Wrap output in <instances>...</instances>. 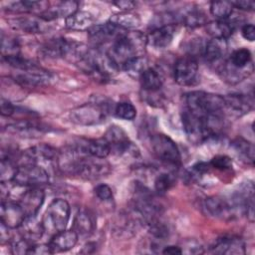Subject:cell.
Listing matches in <instances>:
<instances>
[{"label":"cell","instance_id":"60d3db41","mask_svg":"<svg viewBox=\"0 0 255 255\" xmlns=\"http://www.w3.org/2000/svg\"><path fill=\"white\" fill-rule=\"evenodd\" d=\"M95 194L102 201H112L114 198L112 188L105 183L99 184L95 187Z\"/></svg>","mask_w":255,"mask_h":255},{"label":"cell","instance_id":"d590c367","mask_svg":"<svg viewBox=\"0 0 255 255\" xmlns=\"http://www.w3.org/2000/svg\"><path fill=\"white\" fill-rule=\"evenodd\" d=\"M114 113L116 117L126 121H132L136 117V109L128 102H121L117 104Z\"/></svg>","mask_w":255,"mask_h":255},{"label":"cell","instance_id":"1f68e13d","mask_svg":"<svg viewBox=\"0 0 255 255\" xmlns=\"http://www.w3.org/2000/svg\"><path fill=\"white\" fill-rule=\"evenodd\" d=\"M181 21L189 28H197L207 24V17L201 10L193 8L181 16Z\"/></svg>","mask_w":255,"mask_h":255},{"label":"cell","instance_id":"f546056e","mask_svg":"<svg viewBox=\"0 0 255 255\" xmlns=\"http://www.w3.org/2000/svg\"><path fill=\"white\" fill-rule=\"evenodd\" d=\"M18 165L12 158V156L7 152L2 151L1 153V163H0V180L1 183L13 182L16 175Z\"/></svg>","mask_w":255,"mask_h":255},{"label":"cell","instance_id":"4316f807","mask_svg":"<svg viewBox=\"0 0 255 255\" xmlns=\"http://www.w3.org/2000/svg\"><path fill=\"white\" fill-rule=\"evenodd\" d=\"M230 146L235 151V153L245 162L253 164L255 148L254 144L243 137H236L232 140Z\"/></svg>","mask_w":255,"mask_h":255},{"label":"cell","instance_id":"6da1fadb","mask_svg":"<svg viewBox=\"0 0 255 255\" xmlns=\"http://www.w3.org/2000/svg\"><path fill=\"white\" fill-rule=\"evenodd\" d=\"M146 43V36L137 31L121 32L112 42L108 55L120 70L128 60L142 56Z\"/></svg>","mask_w":255,"mask_h":255},{"label":"cell","instance_id":"7402d4cb","mask_svg":"<svg viewBox=\"0 0 255 255\" xmlns=\"http://www.w3.org/2000/svg\"><path fill=\"white\" fill-rule=\"evenodd\" d=\"M227 53V42L223 39L212 38L205 43L203 57L209 63H217L221 61Z\"/></svg>","mask_w":255,"mask_h":255},{"label":"cell","instance_id":"f1b7e54d","mask_svg":"<svg viewBox=\"0 0 255 255\" xmlns=\"http://www.w3.org/2000/svg\"><path fill=\"white\" fill-rule=\"evenodd\" d=\"M110 22L119 29H135L140 25V18L137 14L127 11L113 15Z\"/></svg>","mask_w":255,"mask_h":255},{"label":"cell","instance_id":"7c38bea8","mask_svg":"<svg viewBox=\"0 0 255 255\" xmlns=\"http://www.w3.org/2000/svg\"><path fill=\"white\" fill-rule=\"evenodd\" d=\"M14 79L23 87L36 88L49 84L52 76L48 71L38 67L37 65H33L29 69L20 71V73H18Z\"/></svg>","mask_w":255,"mask_h":255},{"label":"cell","instance_id":"7bdbcfd3","mask_svg":"<svg viewBox=\"0 0 255 255\" xmlns=\"http://www.w3.org/2000/svg\"><path fill=\"white\" fill-rule=\"evenodd\" d=\"M53 250L50 244H34L30 251V254H37V255H45V254H53Z\"/></svg>","mask_w":255,"mask_h":255},{"label":"cell","instance_id":"4fadbf2b","mask_svg":"<svg viewBox=\"0 0 255 255\" xmlns=\"http://www.w3.org/2000/svg\"><path fill=\"white\" fill-rule=\"evenodd\" d=\"M1 222L10 229H18L26 218V214L18 202L2 200L0 207Z\"/></svg>","mask_w":255,"mask_h":255},{"label":"cell","instance_id":"ffe728a7","mask_svg":"<svg viewBox=\"0 0 255 255\" xmlns=\"http://www.w3.org/2000/svg\"><path fill=\"white\" fill-rule=\"evenodd\" d=\"M21 234V237L35 243L38 239H40L45 232L43 222L37 220L35 216H27L23 223L18 228Z\"/></svg>","mask_w":255,"mask_h":255},{"label":"cell","instance_id":"b9f144b4","mask_svg":"<svg viewBox=\"0 0 255 255\" xmlns=\"http://www.w3.org/2000/svg\"><path fill=\"white\" fill-rule=\"evenodd\" d=\"M16 112V107L8 100L1 99V115L3 117H12Z\"/></svg>","mask_w":255,"mask_h":255},{"label":"cell","instance_id":"5bb4252c","mask_svg":"<svg viewBox=\"0 0 255 255\" xmlns=\"http://www.w3.org/2000/svg\"><path fill=\"white\" fill-rule=\"evenodd\" d=\"M45 199L44 190L41 187H29L20 197L18 203L27 216H35L40 210Z\"/></svg>","mask_w":255,"mask_h":255},{"label":"cell","instance_id":"9c48e42d","mask_svg":"<svg viewBox=\"0 0 255 255\" xmlns=\"http://www.w3.org/2000/svg\"><path fill=\"white\" fill-rule=\"evenodd\" d=\"M202 208L208 216L218 219H230L238 213L231 200L221 196L207 197L203 201Z\"/></svg>","mask_w":255,"mask_h":255},{"label":"cell","instance_id":"7a4b0ae2","mask_svg":"<svg viewBox=\"0 0 255 255\" xmlns=\"http://www.w3.org/2000/svg\"><path fill=\"white\" fill-rule=\"evenodd\" d=\"M112 109L113 106L107 99H97L71 111L70 119L76 125H98L106 121Z\"/></svg>","mask_w":255,"mask_h":255},{"label":"cell","instance_id":"bcb514c9","mask_svg":"<svg viewBox=\"0 0 255 255\" xmlns=\"http://www.w3.org/2000/svg\"><path fill=\"white\" fill-rule=\"evenodd\" d=\"M116 6H118L119 8H121L123 10V12H127V11H130L133 7H134V2L132 1H118L114 3Z\"/></svg>","mask_w":255,"mask_h":255},{"label":"cell","instance_id":"8992f818","mask_svg":"<svg viewBox=\"0 0 255 255\" xmlns=\"http://www.w3.org/2000/svg\"><path fill=\"white\" fill-rule=\"evenodd\" d=\"M70 205L65 199H54L50 203L44 216V228H51L54 231V234L65 230L70 219Z\"/></svg>","mask_w":255,"mask_h":255},{"label":"cell","instance_id":"ee69618b","mask_svg":"<svg viewBox=\"0 0 255 255\" xmlns=\"http://www.w3.org/2000/svg\"><path fill=\"white\" fill-rule=\"evenodd\" d=\"M233 7L245 10V11H253L255 8V3L251 0H238V1H231Z\"/></svg>","mask_w":255,"mask_h":255},{"label":"cell","instance_id":"3957f363","mask_svg":"<svg viewBox=\"0 0 255 255\" xmlns=\"http://www.w3.org/2000/svg\"><path fill=\"white\" fill-rule=\"evenodd\" d=\"M186 110L199 115H223L224 100L223 97L202 91L189 92L184 97Z\"/></svg>","mask_w":255,"mask_h":255},{"label":"cell","instance_id":"ab89813d","mask_svg":"<svg viewBox=\"0 0 255 255\" xmlns=\"http://www.w3.org/2000/svg\"><path fill=\"white\" fill-rule=\"evenodd\" d=\"M34 244L35 243H32L31 241L21 237L20 239L13 242L11 247L12 253L13 254H30V251Z\"/></svg>","mask_w":255,"mask_h":255},{"label":"cell","instance_id":"9a60e30c","mask_svg":"<svg viewBox=\"0 0 255 255\" xmlns=\"http://www.w3.org/2000/svg\"><path fill=\"white\" fill-rule=\"evenodd\" d=\"M211 252L224 255H244L246 247L244 241L237 236H224L215 241Z\"/></svg>","mask_w":255,"mask_h":255},{"label":"cell","instance_id":"4dcf8cb0","mask_svg":"<svg viewBox=\"0 0 255 255\" xmlns=\"http://www.w3.org/2000/svg\"><path fill=\"white\" fill-rule=\"evenodd\" d=\"M227 63L233 68L243 70L252 67V55L251 52L246 48L237 49L232 52Z\"/></svg>","mask_w":255,"mask_h":255},{"label":"cell","instance_id":"74e56055","mask_svg":"<svg viewBox=\"0 0 255 255\" xmlns=\"http://www.w3.org/2000/svg\"><path fill=\"white\" fill-rule=\"evenodd\" d=\"M16 26L28 33H42L43 24L35 18H21L16 20Z\"/></svg>","mask_w":255,"mask_h":255},{"label":"cell","instance_id":"5b68a950","mask_svg":"<svg viewBox=\"0 0 255 255\" xmlns=\"http://www.w3.org/2000/svg\"><path fill=\"white\" fill-rule=\"evenodd\" d=\"M49 182V173L45 167L33 163L18 166L13 183L21 187H41Z\"/></svg>","mask_w":255,"mask_h":255},{"label":"cell","instance_id":"f35d334b","mask_svg":"<svg viewBox=\"0 0 255 255\" xmlns=\"http://www.w3.org/2000/svg\"><path fill=\"white\" fill-rule=\"evenodd\" d=\"M209 163L211 167L219 170H227L232 167V159L229 156L223 154L215 155L214 157H212Z\"/></svg>","mask_w":255,"mask_h":255},{"label":"cell","instance_id":"30bf717a","mask_svg":"<svg viewBox=\"0 0 255 255\" xmlns=\"http://www.w3.org/2000/svg\"><path fill=\"white\" fill-rule=\"evenodd\" d=\"M59 151L49 144H39L26 149L22 154L23 163H33L43 166L56 162Z\"/></svg>","mask_w":255,"mask_h":255},{"label":"cell","instance_id":"83f0119b","mask_svg":"<svg viewBox=\"0 0 255 255\" xmlns=\"http://www.w3.org/2000/svg\"><path fill=\"white\" fill-rule=\"evenodd\" d=\"M7 131H11L13 133L20 134L22 136H33L38 133H41L43 128L36 124L35 122H31L29 120H21L12 125L7 126Z\"/></svg>","mask_w":255,"mask_h":255},{"label":"cell","instance_id":"2e32d148","mask_svg":"<svg viewBox=\"0 0 255 255\" xmlns=\"http://www.w3.org/2000/svg\"><path fill=\"white\" fill-rule=\"evenodd\" d=\"M176 32L174 24H166L154 27L146 36V42L154 48H165L173 40Z\"/></svg>","mask_w":255,"mask_h":255},{"label":"cell","instance_id":"836d02e7","mask_svg":"<svg viewBox=\"0 0 255 255\" xmlns=\"http://www.w3.org/2000/svg\"><path fill=\"white\" fill-rule=\"evenodd\" d=\"M233 6L229 1H216L210 3V13L217 20H226L232 14Z\"/></svg>","mask_w":255,"mask_h":255},{"label":"cell","instance_id":"e0dca14e","mask_svg":"<svg viewBox=\"0 0 255 255\" xmlns=\"http://www.w3.org/2000/svg\"><path fill=\"white\" fill-rule=\"evenodd\" d=\"M118 29L119 28L110 21L105 24L94 25L88 30L89 39L95 46H102L107 42L115 40V38L121 33L117 32Z\"/></svg>","mask_w":255,"mask_h":255},{"label":"cell","instance_id":"d6a6232c","mask_svg":"<svg viewBox=\"0 0 255 255\" xmlns=\"http://www.w3.org/2000/svg\"><path fill=\"white\" fill-rule=\"evenodd\" d=\"M146 60L143 56L134 57L128 62H126L122 69L125 70L128 74H129L131 77H137L141 75V73L146 69Z\"/></svg>","mask_w":255,"mask_h":255},{"label":"cell","instance_id":"7dc6e473","mask_svg":"<svg viewBox=\"0 0 255 255\" xmlns=\"http://www.w3.org/2000/svg\"><path fill=\"white\" fill-rule=\"evenodd\" d=\"M161 253H163V254H170V255H176V254H181L182 253V249L179 246L169 245V246L164 247L162 249Z\"/></svg>","mask_w":255,"mask_h":255},{"label":"cell","instance_id":"ac0fdd59","mask_svg":"<svg viewBox=\"0 0 255 255\" xmlns=\"http://www.w3.org/2000/svg\"><path fill=\"white\" fill-rule=\"evenodd\" d=\"M223 100L224 109H227L236 116L246 115L253 108V99L248 95L230 94L223 97Z\"/></svg>","mask_w":255,"mask_h":255},{"label":"cell","instance_id":"277c9868","mask_svg":"<svg viewBox=\"0 0 255 255\" xmlns=\"http://www.w3.org/2000/svg\"><path fill=\"white\" fill-rule=\"evenodd\" d=\"M150 143L154 155L159 160L173 166L180 165L181 156L179 149L169 136L163 133L153 134L150 138Z\"/></svg>","mask_w":255,"mask_h":255},{"label":"cell","instance_id":"e575fe53","mask_svg":"<svg viewBox=\"0 0 255 255\" xmlns=\"http://www.w3.org/2000/svg\"><path fill=\"white\" fill-rule=\"evenodd\" d=\"M173 176L167 172L159 173L154 179V190L158 195L165 194L173 185Z\"/></svg>","mask_w":255,"mask_h":255},{"label":"cell","instance_id":"f6af8a7d","mask_svg":"<svg viewBox=\"0 0 255 255\" xmlns=\"http://www.w3.org/2000/svg\"><path fill=\"white\" fill-rule=\"evenodd\" d=\"M241 34L244 39L253 42L255 39V27L253 24H245L241 28Z\"/></svg>","mask_w":255,"mask_h":255},{"label":"cell","instance_id":"d6986e66","mask_svg":"<svg viewBox=\"0 0 255 255\" xmlns=\"http://www.w3.org/2000/svg\"><path fill=\"white\" fill-rule=\"evenodd\" d=\"M79 235L77 232L72 230H62L55 233L49 244L53 250V252H66L75 247L78 242Z\"/></svg>","mask_w":255,"mask_h":255},{"label":"cell","instance_id":"52a82bcc","mask_svg":"<svg viewBox=\"0 0 255 255\" xmlns=\"http://www.w3.org/2000/svg\"><path fill=\"white\" fill-rule=\"evenodd\" d=\"M111 166L105 158H98L85 153L76 169L75 174L85 179H98L110 172Z\"/></svg>","mask_w":255,"mask_h":255},{"label":"cell","instance_id":"603a6c76","mask_svg":"<svg viewBox=\"0 0 255 255\" xmlns=\"http://www.w3.org/2000/svg\"><path fill=\"white\" fill-rule=\"evenodd\" d=\"M73 227L78 235H90L96 228L94 215L87 209L79 210L75 216Z\"/></svg>","mask_w":255,"mask_h":255},{"label":"cell","instance_id":"d4e9b609","mask_svg":"<svg viewBox=\"0 0 255 255\" xmlns=\"http://www.w3.org/2000/svg\"><path fill=\"white\" fill-rule=\"evenodd\" d=\"M138 79L144 92H157L161 89L163 83L159 73L148 67L141 73Z\"/></svg>","mask_w":255,"mask_h":255},{"label":"cell","instance_id":"484cf974","mask_svg":"<svg viewBox=\"0 0 255 255\" xmlns=\"http://www.w3.org/2000/svg\"><path fill=\"white\" fill-rule=\"evenodd\" d=\"M87 152L98 158H107L111 151V146L107 139L103 136L96 139H83Z\"/></svg>","mask_w":255,"mask_h":255},{"label":"cell","instance_id":"8d00e7d4","mask_svg":"<svg viewBox=\"0 0 255 255\" xmlns=\"http://www.w3.org/2000/svg\"><path fill=\"white\" fill-rule=\"evenodd\" d=\"M1 52L3 57L14 56L20 54V45L16 38L2 35L1 37Z\"/></svg>","mask_w":255,"mask_h":255},{"label":"cell","instance_id":"8fae6325","mask_svg":"<svg viewBox=\"0 0 255 255\" xmlns=\"http://www.w3.org/2000/svg\"><path fill=\"white\" fill-rule=\"evenodd\" d=\"M104 137L107 139L111 146V151L116 154L122 155L128 152H131L136 149V146L129 140L128 134L120 127L112 126L106 131Z\"/></svg>","mask_w":255,"mask_h":255},{"label":"cell","instance_id":"ba28073f","mask_svg":"<svg viewBox=\"0 0 255 255\" xmlns=\"http://www.w3.org/2000/svg\"><path fill=\"white\" fill-rule=\"evenodd\" d=\"M198 64L193 56H183L174 64L173 78L180 86L192 85L197 77Z\"/></svg>","mask_w":255,"mask_h":255},{"label":"cell","instance_id":"44dd1931","mask_svg":"<svg viewBox=\"0 0 255 255\" xmlns=\"http://www.w3.org/2000/svg\"><path fill=\"white\" fill-rule=\"evenodd\" d=\"M236 24L237 23L234 20H230L228 18L226 20H216L209 22L205 25V28L207 33L212 38L226 40L233 34L236 28Z\"/></svg>","mask_w":255,"mask_h":255},{"label":"cell","instance_id":"cb8c5ba5","mask_svg":"<svg viewBox=\"0 0 255 255\" xmlns=\"http://www.w3.org/2000/svg\"><path fill=\"white\" fill-rule=\"evenodd\" d=\"M66 27L71 30H89L94 26V16L88 11H77L65 19Z\"/></svg>","mask_w":255,"mask_h":255}]
</instances>
